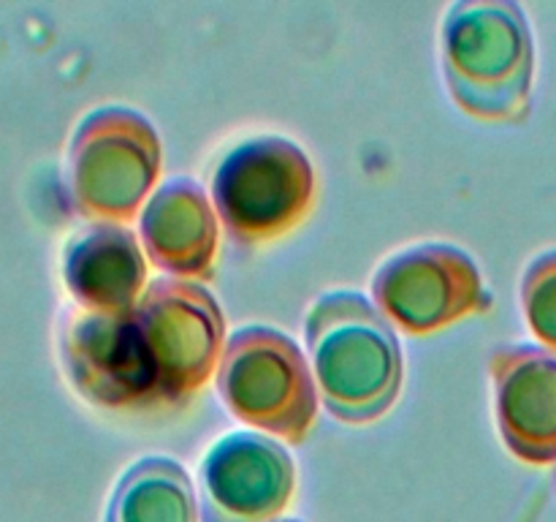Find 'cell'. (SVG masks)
<instances>
[{
    "mask_svg": "<svg viewBox=\"0 0 556 522\" xmlns=\"http://www.w3.org/2000/svg\"><path fill=\"white\" fill-rule=\"evenodd\" d=\"M212 201L233 243H275L307 221L315 204V169L296 141L248 139L217 163Z\"/></svg>",
    "mask_w": 556,
    "mask_h": 522,
    "instance_id": "3957f363",
    "label": "cell"
},
{
    "mask_svg": "<svg viewBox=\"0 0 556 522\" xmlns=\"http://www.w3.org/2000/svg\"><path fill=\"white\" fill-rule=\"evenodd\" d=\"M494 411L510 455L556 460V362L538 348L503 346L492 353Z\"/></svg>",
    "mask_w": 556,
    "mask_h": 522,
    "instance_id": "30bf717a",
    "label": "cell"
},
{
    "mask_svg": "<svg viewBox=\"0 0 556 522\" xmlns=\"http://www.w3.org/2000/svg\"><path fill=\"white\" fill-rule=\"evenodd\" d=\"M372 299L389 324L407 335H429L489 308L481 270L454 245L407 248L380 264Z\"/></svg>",
    "mask_w": 556,
    "mask_h": 522,
    "instance_id": "52a82bcc",
    "label": "cell"
},
{
    "mask_svg": "<svg viewBox=\"0 0 556 522\" xmlns=\"http://www.w3.org/2000/svg\"><path fill=\"white\" fill-rule=\"evenodd\" d=\"M161 408L193 400L226 351V319L204 286L179 277H157L134 310Z\"/></svg>",
    "mask_w": 556,
    "mask_h": 522,
    "instance_id": "5b68a950",
    "label": "cell"
},
{
    "mask_svg": "<svg viewBox=\"0 0 556 522\" xmlns=\"http://www.w3.org/2000/svg\"><path fill=\"white\" fill-rule=\"evenodd\" d=\"M521 302L532 332L546 346L556 348V253L541 256L527 270L521 283Z\"/></svg>",
    "mask_w": 556,
    "mask_h": 522,
    "instance_id": "5bb4252c",
    "label": "cell"
},
{
    "mask_svg": "<svg viewBox=\"0 0 556 522\" xmlns=\"http://www.w3.org/2000/svg\"><path fill=\"white\" fill-rule=\"evenodd\" d=\"M440 60L451 98L486 123H516L530 107L532 41L525 14L503 0H462L445 14Z\"/></svg>",
    "mask_w": 556,
    "mask_h": 522,
    "instance_id": "7a4b0ae2",
    "label": "cell"
},
{
    "mask_svg": "<svg viewBox=\"0 0 556 522\" xmlns=\"http://www.w3.org/2000/svg\"><path fill=\"white\" fill-rule=\"evenodd\" d=\"M217 391L239 422L299 446L318 413V384L302 348L271 326H244L226 343Z\"/></svg>",
    "mask_w": 556,
    "mask_h": 522,
    "instance_id": "277c9868",
    "label": "cell"
},
{
    "mask_svg": "<svg viewBox=\"0 0 556 522\" xmlns=\"http://www.w3.org/2000/svg\"><path fill=\"white\" fill-rule=\"evenodd\" d=\"M103 522H199L188 471L168 457H144L123 473Z\"/></svg>",
    "mask_w": 556,
    "mask_h": 522,
    "instance_id": "4fadbf2b",
    "label": "cell"
},
{
    "mask_svg": "<svg viewBox=\"0 0 556 522\" xmlns=\"http://www.w3.org/2000/svg\"><path fill=\"white\" fill-rule=\"evenodd\" d=\"M280 522H299V520H280Z\"/></svg>",
    "mask_w": 556,
    "mask_h": 522,
    "instance_id": "9a60e30c",
    "label": "cell"
},
{
    "mask_svg": "<svg viewBox=\"0 0 556 522\" xmlns=\"http://www.w3.org/2000/svg\"><path fill=\"white\" fill-rule=\"evenodd\" d=\"M309 370L326 411L345 424L389 413L402 389V351L394 330L367 297L324 294L304 321Z\"/></svg>",
    "mask_w": 556,
    "mask_h": 522,
    "instance_id": "6da1fadb",
    "label": "cell"
},
{
    "mask_svg": "<svg viewBox=\"0 0 556 522\" xmlns=\"http://www.w3.org/2000/svg\"><path fill=\"white\" fill-rule=\"evenodd\" d=\"M161 177V139L144 114L103 107L76 130L71 147V194L81 215L128 223Z\"/></svg>",
    "mask_w": 556,
    "mask_h": 522,
    "instance_id": "8992f818",
    "label": "cell"
},
{
    "mask_svg": "<svg viewBox=\"0 0 556 522\" xmlns=\"http://www.w3.org/2000/svg\"><path fill=\"white\" fill-rule=\"evenodd\" d=\"M293 489L296 468L280 440L231 433L201 462V522H280Z\"/></svg>",
    "mask_w": 556,
    "mask_h": 522,
    "instance_id": "ba28073f",
    "label": "cell"
},
{
    "mask_svg": "<svg viewBox=\"0 0 556 522\" xmlns=\"http://www.w3.org/2000/svg\"><path fill=\"white\" fill-rule=\"evenodd\" d=\"M65 277L87 310L128 315L144 294L147 261L130 228L96 226L71 245Z\"/></svg>",
    "mask_w": 556,
    "mask_h": 522,
    "instance_id": "7c38bea8",
    "label": "cell"
},
{
    "mask_svg": "<svg viewBox=\"0 0 556 522\" xmlns=\"http://www.w3.org/2000/svg\"><path fill=\"white\" fill-rule=\"evenodd\" d=\"M141 243L157 270L179 281H210L217 259V212L199 183L168 179L141 212Z\"/></svg>",
    "mask_w": 556,
    "mask_h": 522,
    "instance_id": "8fae6325",
    "label": "cell"
},
{
    "mask_svg": "<svg viewBox=\"0 0 556 522\" xmlns=\"http://www.w3.org/2000/svg\"><path fill=\"white\" fill-rule=\"evenodd\" d=\"M68 364L85 397L103 408H157L155 378L134 313L76 321L68 332Z\"/></svg>",
    "mask_w": 556,
    "mask_h": 522,
    "instance_id": "9c48e42d",
    "label": "cell"
}]
</instances>
